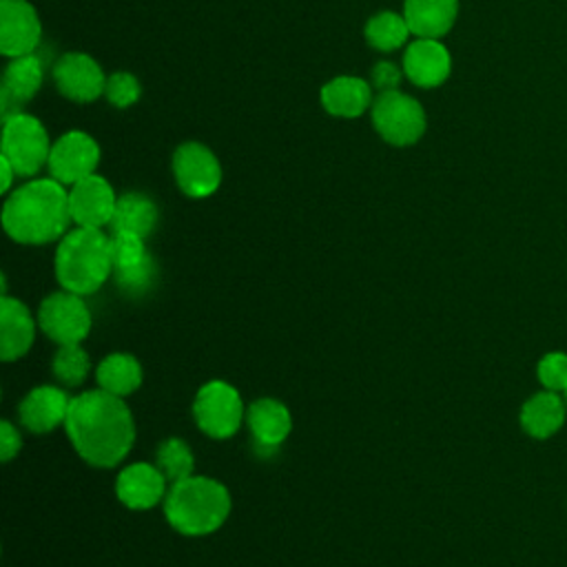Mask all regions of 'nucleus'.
<instances>
[{
  "mask_svg": "<svg viewBox=\"0 0 567 567\" xmlns=\"http://www.w3.org/2000/svg\"><path fill=\"white\" fill-rule=\"evenodd\" d=\"M95 377H97V383L102 390H106L115 396H126L140 388L142 368L135 357L115 352V354H109L106 359H102Z\"/></svg>",
  "mask_w": 567,
  "mask_h": 567,
  "instance_id": "nucleus-24",
  "label": "nucleus"
},
{
  "mask_svg": "<svg viewBox=\"0 0 567 567\" xmlns=\"http://www.w3.org/2000/svg\"><path fill=\"white\" fill-rule=\"evenodd\" d=\"M164 514L173 529L186 536H206L230 514L228 489L208 476H188L171 485Z\"/></svg>",
  "mask_w": 567,
  "mask_h": 567,
  "instance_id": "nucleus-3",
  "label": "nucleus"
},
{
  "mask_svg": "<svg viewBox=\"0 0 567 567\" xmlns=\"http://www.w3.org/2000/svg\"><path fill=\"white\" fill-rule=\"evenodd\" d=\"M117 498L131 509H148L166 494V476L157 465L133 463L117 474Z\"/></svg>",
  "mask_w": 567,
  "mask_h": 567,
  "instance_id": "nucleus-15",
  "label": "nucleus"
},
{
  "mask_svg": "<svg viewBox=\"0 0 567 567\" xmlns=\"http://www.w3.org/2000/svg\"><path fill=\"white\" fill-rule=\"evenodd\" d=\"M58 91L75 102H93L104 93L106 78L100 64L86 53H64L53 66Z\"/></svg>",
  "mask_w": 567,
  "mask_h": 567,
  "instance_id": "nucleus-12",
  "label": "nucleus"
},
{
  "mask_svg": "<svg viewBox=\"0 0 567 567\" xmlns=\"http://www.w3.org/2000/svg\"><path fill=\"white\" fill-rule=\"evenodd\" d=\"M40 20L27 0L0 2V49L7 58H22L40 42Z\"/></svg>",
  "mask_w": 567,
  "mask_h": 567,
  "instance_id": "nucleus-13",
  "label": "nucleus"
},
{
  "mask_svg": "<svg viewBox=\"0 0 567 567\" xmlns=\"http://www.w3.org/2000/svg\"><path fill=\"white\" fill-rule=\"evenodd\" d=\"M140 93H142V89H140L137 78L126 71H115L106 78L104 95L117 109H126V106L135 104L140 100Z\"/></svg>",
  "mask_w": 567,
  "mask_h": 567,
  "instance_id": "nucleus-29",
  "label": "nucleus"
},
{
  "mask_svg": "<svg viewBox=\"0 0 567 567\" xmlns=\"http://www.w3.org/2000/svg\"><path fill=\"white\" fill-rule=\"evenodd\" d=\"M69 405H71V399L66 396V392L53 385H40L22 399L18 414L27 430L35 434H44L66 421Z\"/></svg>",
  "mask_w": 567,
  "mask_h": 567,
  "instance_id": "nucleus-16",
  "label": "nucleus"
},
{
  "mask_svg": "<svg viewBox=\"0 0 567 567\" xmlns=\"http://www.w3.org/2000/svg\"><path fill=\"white\" fill-rule=\"evenodd\" d=\"M567 405L558 392H538L525 401L520 410V425L534 439H547L556 434L565 421Z\"/></svg>",
  "mask_w": 567,
  "mask_h": 567,
  "instance_id": "nucleus-23",
  "label": "nucleus"
},
{
  "mask_svg": "<svg viewBox=\"0 0 567 567\" xmlns=\"http://www.w3.org/2000/svg\"><path fill=\"white\" fill-rule=\"evenodd\" d=\"M38 323L42 332L60 346L80 343L91 330V312L82 301V295L62 290L49 295L40 303Z\"/></svg>",
  "mask_w": 567,
  "mask_h": 567,
  "instance_id": "nucleus-8",
  "label": "nucleus"
},
{
  "mask_svg": "<svg viewBox=\"0 0 567 567\" xmlns=\"http://www.w3.org/2000/svg\"><path fill=\"white\" fill-rule=\"evenodd\" d=\"M151 255L146 252L144 239L135 235H111V259H113V272L115 270H128L146 261Z\"/></svg>",
  "mask_w": 567,
  "mask_h": 567,
  "instance_id": "nucleus-28",
  "label": "nucleus"
},
{
  "mask_svg": "<svg viewBox=\"0 0 567 567\" xmlns=\"http://www.w3.org/2000/svg\"><path fill=\"white\" fill-rule=\"evenodd\" d=\"M246 419L259 450H277V445L286 441L292 427L288 408L275 399L252 401L248 405Z\"/></svg>",
  "mask_w": 567,
  "mask_h": 567,
  "instance_id": "nucleus-18",
  "label": "nucleus"
},
{
  "mask_svg": "<svg viewBox=\"0 0 567 567\" xmlns=\"http://www.w3.org/2000/svg\"><path fill=\"white\" fill-rule=\"evenodd\" d=\"M403 71L416 86L432 89L447 80L452 58L439 38H416L403 53Z\"/></svg>",
  "mask_w": 567,
  "mask_h": 567,
  "instance_id": "nucleus-14",
  "label": "nucleus"
},
{
  "mask_svg": "<svg viewBox=\"0 0 567 567\" xmlns=\"http://www.w3.org/2000/svg\"><path fill=\"white\" fill-rule=\"evenodd\" d=\"M321 104L339 117H357L372 104V89L354 75H339L321 89Z\"/></svg>",
  "mask_w": 567,
  "mask_h": 567,
  "instance_id": "nucleus-21",
  "label": "nucleus"
},
{
  "mask_svg": "<svg viewBox=\"0 0 567 567\" xmlns=\"http://www.w3.org/2000/svg\"><path fill=\"white\" fill-rule=\"evenodd\" d=\"M0 326H2L0 328L2 359L13 361V359H20L22 354H27V350L33 343V334H35V323H33V317L27 310V306L22 301L4 295L2 303H0Z\"/></svg>",
  "mask_w": 567,
  "mask_h": 567,
  "instance_id": "nucleus-19",
  "label": "nucleus"
},
{
  "mask_svg": "<svg viewBox=\"0 0 567 567\" xmlns=\"http://www.w3.org/2000/svg\"><path fill=\"white\" fill-rule=\"evenodd\" d=\"M193 414L202 432L213 439H228L241 425L244 403L239 392L226 381H208L195 396Z\"/></svg>",
  "mask_w": 567,
  "mask_h": 567,
  "instance_id": "nucleus-7",
  "label": "nucleus"
},
{
  "mask_svg": "<svg viewBox=\"0 0 567 567\" xmlns=\"http://www.w3.org/2000/svg\"><path fill=\"white\" fill-rule=\"evenodd\" d=\"M51 146L44 126L33 115L13 113L4 117L2 157L11 162L20 177H31L49 164Z\"/></svg>",
  "mask_w": 567,
  "mask_h": 567,
  "instance_id": "nucleus-5",
  "label": "nucleus"
},
{
  "mask_svg": "<svg viewBox=\"0 0 567 567\" xmlns=\"http://www.w3.org/2000/svg\"><path fill=\"white\" fill-rule=\"evenodd\" d=\"M64 427L75 452L95 467L117 465L135 439L131 410L122 396L102 388L71 399Z\"/></svg>",
  "mask_w": 567,
  "mask_h": 567,
  "instance_id": "nucleus-1",
  "label": "nucleus"
},
{
  "mask_svg": "<svg viewBox=\"0 0 567 567\" xmlns=\"http://www.w3.org/2000/svg\"><path fill=\"white\" fill-rule=\"evenodd\" d=\"M401 82V71L396 64L392 62H379L372 69V84L374 89H379V93L383 91H394Z\"/></svg>",
  "mask_w": 567,
  "mask_h": 567,
  "instance_id": "nucleus-32",
  "label": "nucleus"
},
{
  "mask_svg": "<svg viewBox=\"0 0 567 567\" xmlns=\"http://www.w3.org/2000/svg\"><path fill=\"white\" fill-rule=\"evenodd\" d=\"M42 84V62L33 53L22 58H11V64L4 71L0 89L2 117L20 113V104L31 100Z\"/></svg>",
  "mask_w": 567,
  "mask_h": 567,
  "instance_id": "nucleus-17",
  "label": "nucleus"
},
{
  "mask_svg": "<svg viewBox=\"0 0 567 567\" xmlns=\"http://www.w3.org/2000/svg\"><path fill=\"white\" fill-rule=\"evenodd\" d=\"M69 221V193L53 177L20 186L2 208V226L20 244H49L64 237Z\"/></svg>",
  "mask_w": 567,
  "mask_h": 567,
  "instance_id": "nucleus-2",
  "label": "nucleus"
},
{
  "mask_svg": "<svg viewBox=\"0 0 567 567\" xmlns=\"http://www.w3.org/2000/svg\"><path fill=\"white\" fill-rule=\"evenodd\" d=\"M97 162L100 148L95 140L82 131H71L53 142L47 166L53 179L64 186H73L80 179L93 175Z\"/></svg>",
  "mask_w": 567,
  "mask_h": 567,
  "instance_id": "nucleus-10",
  "label": "nucleus"
},
{
  "mask_svg": "<svg viewBox=\"0 0 567 567\" xmlns=\"http://www.w3.org/2000/svg\"><path fill=\"white\" fill-rule=\"evenodd\" d=\"M117 197L111 184L100 175H89L71 186L69 190V213L78 226L102 228L111 224Z\"/></svg>",
  "mask_w": 567,
  "mask_h": 567,
  "instance_id": "nucleus-11",
  "label": "nucleus"
},
{
  "mask_svg": "<svg viewBox=\"0 0 567 567\" xmlns=\"http://www.w3.org/2000/svg\"><path fill=\"white\" fill-rule=\"evenodd\" d=\"M538 379L551 392H567V354L549 352L538 361Z\"/></svg>",
  "mask_w": 567,
  "mask_h": 567,
  "instance_id": "nucleus-31",
  "label": "nucleus"
},
{
  "mask_svg": "<svg viewBox=\"0 0 567 567\" xmlns=\"http://www.w3.org/2000/svg\"><path fill=\"white\" fill-rule=\"evenodd\" d=\"M410 27L405 16H399L394 11H381L372 16L365 24V40L370 47L379 51H394L401 44H405L410 35Z\"/></svg>",
  "mask_w": 567,
  "mask_h": 567,
  "instance_id": "nucleus-25",
  "label": "nucleus"
},
{
  "mask_svg": "<svg viewBox=\"0 0 567 567\" xmlns=\"http://www.w3.org/2000/svg\"><path fill=\"white\" fill-rule=\"evenodd\" d=\"M157 206L142 193H124L117 197L115 213L111 219V233H124L135 237H148L157 224Z\"/></svg>",
  "mask_w": 567,
  "mask_h": 567,
  "instance_id": "nucleus-22",
  "label": "nucleus"
},
{
  "mask_svg": "<svg viewBox=\"0 0 567 567\" xmlns=\"http://www.w3.org/2000/svg\"><path fill=\"white\" fill-rule=\"evenodd\" d=\"M372 124L388 144L410 146L425 133V111L414 97L396 89L383 91L372 102Z\"/></svg>",
  "mask_w": 567,
  "mask_h": 567,
  "instance_id": "nucleus-6",
  "label": "nucleus"
},
{
  "mask_svg": "<svg viewBox=\"0 0 567 567\" xmlns=\"http://www.w3.org/2000/svg\"><path fill=\"white\" fill-rule=\"evenodd\" d=\"M51 368L64 385H80L89 374V354L80 348V343L60 346Z\"/></svg>",
  "mask_w": 567,
  "mask_h": 567,
  "instance_id": "nucleus-27",
  "label": "nucleus"
},
{
  "mask_svg": "<svg viewBox=\"0 0 567 567\" xmlns=\"http://www.w3.org/2000/svg\"><path fill=\"white\" fill-rule=\"evenodd\" d=\"M20 434L18 430L9 423V421H2L0 423V458L2 461H11L18 450H20Z\"/></svg>",
  "mask_w": 567,
  "mask_h": 567,
  "instance_id": "nucleus-33",
  "label": "nucleus"
},
{
  "mask_svg": "<svg viewBox=\"0 0 567 567\" xmlns=\"http://www.w3.org/2000/svg\"><path fill=\"white\" fill-rule=\"evenodd\" d=\"M458 13V0H405L403 16L419 38L445 35Z\"/></svg>",
  "mask_w": 567,
  "mask_h": 567,
  "instance_id": "nucleus-20",
  "label": "nucleus"
},
{
  "mask_svg": "<svg viewBox=\"0 0 567 567\" xmlns=\"http://www.w3.org/2000/svg\"><path fill=\"white\" fill-rule=\"evenodd\" d=\"M173 175L184 195L202 199L219 188L221 166L215 153L204 144L184 142L173 153Z\"/></svg>",
  "mask_w": 567,
  "mask_h": 567,
  "instance_id": "nucleus-9",
  "label": "nucleus"
},
{
  "mask_svg": "<svg viewBox=\"0 0 567 567\" xmlns=\"http://www.w3.org/2000/svg\"><path fill=\"white\" fill-rule=\"evenodd\" d=\"M0 173H2V177H0V190L7 193V190L11 188V182H13V177H16L18 173H16V168L11 166V162H9L7 157H2V155H0Z\"/></svg>",
  "mask_w": 567,
  "mask_h": 567,
  "instance_id": "nucleus-34",
  "label": "nucleus"
},
{
  "mask_svg": "<svg viewBox=\"0 0 567 567\" xmlns=\"http://www.w3.org/2000/svg\"><path fill=\"white\" fill-rule=\"evenodd\" d=\"M565 401H567V392H565Z\"/></svg>",
  "mask_w": 567,
  "mask_h": 567,
  "instance_id": "nucleus-35",
  "label": "nucleus"
},
{
  "mask_svg": "<svg viewBox=\"0 0 567 567\" xmlns=\"http://www.w3.org/2000/svg\"><path fill=\"white\" fill-rule=\"evenodd\" d=\"M111 272V237L100 228L78 226L58 244L55 275L64 290L91 295L109 279Z\"/></svg>",
  "mask_w": 567,
  "mask_h": 567,
  "instance_id": "nucleus-4",
  "label": "nucleus"
},
{
  "mask_svg": "<svg viewBox=\"0 0 567 567\" xmlns=\"http://www.w3.org/2000/svg\"><path fill=\"white\" fill-rule=\"evenodd\" d=\"M113 275H115V281H117L122 292H126V295H144V292H148L153 288L157 268H155V261L148 257L140 266L128 268V270H115Z\"/></svg>",
  "mask_w": 567,
  "mask_h": 567,
  "instance_id": "nucleus-30",
  "label": "nucleus"
},
{
  "mask_svg": "<svg viewBox=\"0 0 567 567\" xmlns=\"http://www.w3.org/2000/svg\"><path fill=\"white\" fill-rule=\"evenodd\" d=\"M193 452L182 439H166L157 447V467L166 476V481L177 483L193 476Z\"/></svg>",
  "mask_w": 567,
  "mask_h": 567,
  "instance_id": "nucleus-26",
  "label": "nucleus"
}]
</instances>
